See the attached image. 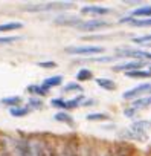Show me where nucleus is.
Masks as SVG:
<instances>
[{
	"mask_svg": "<svg viewBox=\"0 0 151 156\" xmlns=\"http://www.w3.org/2000/svg\"><path fill=\"white\" fill-rule=\"evenodd\" d=\"M28 156H53L55 144H52L44 136H29L26 138Z\"/></svg>",
	"mask_w": 151,
	"mask_h": 156,
	"instance_id": "obj_1",
	"label": "nucleus"
},
{
	"mask_svg": "<svg viewBox=\"0 0 151 156\" xmlns=\"http://www.w3.org/2000/svg\"><path fill=\"white\" fill-rule=\"evenodd\" d=\"M70 8H73L72 2H49V3L22 6V9L26 12H46V11H58V9H70Z\"/></svg>",
	"mask_w": 151,
	"mask_h": 156,
	"instance_id": "obj_2",
	"label": "nucleus"
},
{
	"mask_svg": "<svg viewBox=\"0 0 151 156\" xmlns=\"http://www.w3.org/2000/svg\"><path fill=\"white\" fill-rule=\"evenodd\" d=\"M78 139L77 138H66L60 144L55 145L53 156H78Z\"/></svg>",
	"mask_w": 151,
	"mask_h": 156,
	"instance_id": "obj_3",
	"label": "nucleus"
},
{
	"mask_svg": "<svg viewBox=\"0 0 151 156\" xmlns=\"http://www.w3.org/2000/svg\"><path fill=\"white\" fill-rule=\"evenodd\" d=\"M108 26H112V23L104 19H89V20H81L77 29L83 32H95V31H99Z\"/></svg>",
	"mask_w": 151,
	"mask_h": 156,
	"instance_id": "obj_4",
	"label": "nucleus"
},
{
	"mask_svg": "<svg viewBox=\"0 0 151 156\" xmlns=\"http://www.w3.org/2000/svg\"><path fill=\"white\" fill-rule=\"evenodd\" d=\"M64 52L70 54V55H96V54H102L104 48L102 46H93V44H87V46H67L64 48Z\"/></svg>",
	"mask_w": 151,
	"mask_h": 156,
	"instance_id": "obj_5",
	"label": "nucleus"
},
{
	"mask_svg": "<svg viewBox=\"0 0 151 156\" xmlns=\"http://www.w3.org/2000/svg\"><path fill=\"white\" fill-rule=\"evenodd\" d=\"M119 139L124 141V142H130V141H139V142H145L148 139V135H143L131 127H127V129H122L119 132Z\"/></svg>",
	"mask_w": 151,
	"mask_h": 156,
	"instance_id": "obj_6",
	"label": "nucleus"
},
{
	"mask_svg": "<svg viewBox=\"0 0 151 156\" xmlns=\"http://www.w3.org/2000/svg\"><path fill=\"white\" fill-rule=\"evenodd\" d=\"M110 156H134V147L130 142H116L110 147Z\"/></svg>",
	"mask_w": 151,
	"mask_h": 156,
	"instance_id": "obj_7",
	"label": "nucleus"
},
{
	"mask_svg": "<svg viewBox=\"0 0 151 156\" xmlns=\"http://www.w3.org/2000/svg\"><path fill=\"white\" fill-rule=\"evenodd\" d=\"M145 67V61H140V60H131V61H127V63H122V64H116L112 67L113 72H133V70H139Z\"/></svg>",
	"mask_w": 151,
	"mask_h": 156,
	"instance_id": "obj_8",
	"label": "nucleus"
},
{
	"mask_svg": "<svg viewBox=\"0 0 151 156\" xmlns=\"http://www.w3.org/2000/svg\"><path fill=\"white\" fill-rule=\"evenodd\" d=\"M149 87H151V83H142V84H139V86H136V87H133V89L124 92V94H122V98H124V100H137V98H140L143 94H148Z\"/></svg>",
	"mask_w": 151,
	"mask_h": 156,
	"instance_id": "obj_9",
	"label": "nucleus"
},
{
	"mask_svg": "<svg viewBox=\"0 0 151 156\" xmlns=\"http://www.w3.org/2000/svg\"><path fill=\"white\" fill-rule=\"evenodd\" d=\"M95 154H96V144L90 141L78 142V156H95Z\"/></svg>",
	"mask_w": 151,
	"mask_h": 156,
	"instance_id": "obj_10",
	"label": "nucleus"
},
{
	"mask_svg": "<svg viewBox=\"0 0 151 156\" xmlns=\"http://www.w3.org/2000/svg\"><path fill=\"white\" fill-rule=\"evenodd\" d=\"M112 9L107 6H98V5H89L81 8V14H92V16H107L110 14Z\"/></svg>",
	"mask_w": 151,
	"mask_h": 156,
	"instance_id": "obj_11",
	"label": "nucleus"
},
{
	"mask_svg": "<svg viewBox=\"0 0 151 156\" xmlns=\"http://www.w3.org/2000/svg\"><path fill=\"white\" fill-rule=\"evenodd\" d=\"M128 107H130V109H133L136 113H139V112H142V110H145V109L151 107V97H140V98L134 100Z\"/></svg>",
	"mask_w": 151,
	"mask_h": 156,
	"instance_id": "obj_12",
	"label": "nucleus"
},
{
	"mask_svg": "<svg viewBox=\"0 0 151 156\" xmlns=\"http://www.w3.org/2000/svg\"><path fill=\"white\" fill-rule=\"evenodd\" d=\"M80 22H81V19L73 17V16H60V17H57V19L53 20L55 25H61V26H75V28L80 25Z\"/></svg>",
	"mask_w": 151,
	"mask_h": 156,
	"instance_id": "obj_13",
	"label": "nucleus"
},
{
	"mask_svg": "<svg viewBox=\"0 0 151 156\" xmlns=\"http://www.w3.org/2000/svg\"><path fill=\"white\" fill-rule=\"evenodd\" d=\"M130 127L143 133V135H148V130L151 129V121L149 119H139V121H134Z\"/></svg>",
	"mask_w": 151,
	"mask_h": 156,
	"instance_id": "obj_14",
	"label": "nucleus"
},
{
	"mask_svg": "<svg viewBox=\"0 0 151 156\" xmlns=\"http://www.w3.org/2000/svg\"><path fill=\"white\" fill-rule=\"evenodd\" d=\"M131 17L134 19H151V5H143V6H139L136 8L133 12H131Z\"/></svg>",
	"mask_w": 151,
	"mask_h": 156,
	"instance_id": "obj_15",
	"label": "nucleus"
},
{
	"mask_svg": "<svg viewBox=\"0 0 151 156\" xmlns=\"http://www.w3.org/2000/svg\"><path fill=\"white\" fill-rule=\"evenodd\" d=\"M61 83H63V76H61V75H53V76L46 78L41 86L46 87L47 90H50L52 87H58V86H61Z\"/></svg>",
	"mask_w": 151,
	"mask_h": 156,
	"instance_id": "obj_16",
	"label": "nucleus"
},
{
	"mask_svg": "<svg viewBox=\"0 0 151 156\" xmlns=\"http://www.w3.org/2000/svg\"><path fill=\"white\" fill-rule=\"evenodd\" d=\"M22 103H23V98L19 97V95H15V97H6V98L0 100V104H3V106H6L9 109L19 107V106H22Z\"/></svg>",
	"mask_w": 151,
	"mask_h": 156,
	"instance_id": "obj_17",
	"label": "nucleus"
},
{
	"mask_svg": "<svg viewBox=\"0 0 151 156\" xmlns=\"http://www.w3.org/2000/svg\"><path fill=\"white\" fill-rule=\"evenodd\" d=\"M83 101H84V97H83V95H78V97H75V98H72V100L64 101L63 109H64V112H66V110H72V109H77L78 106L83 104Z\"/></svg>",
	"mask_w": 151,
	"mask_h": 156,
	"instance_id": "obj_18",
	"label": "nucleus"
},
{
	"mask_svg": "<svg viewBox=\"0 0 151 156\" xmlns=\"http://www.w3.org/2000/svg\"><path fill=\"white\" fill-rule=\"evenodd\" d=\"M96 84L99 87H102L104 90H115L116 89V83L113 80H110V78H96Z\"/></svg>",
	"mask_w": 151,
	"mask_h": 156,
	"instance_id": "obj_19",
	"label": "nucleus"
},
{
	"mask_svg": "<svg viewBox=\"0 0 151 156\" xmlns=\"http://www.w3.org/2000/svg\"><path fill=\"white\" fill-rule=\"evenodd\" d=\"M29 112H31V109H29L28 106H19V107L9 109L11 116H15V118H23V116H26Z\"/></svg>",
	"mask_w": 151,
	"mask_h": 156,
	"instance_id": "obj_20",
	"label": "nucleus"
},
{
	"mask_svg": "<svg viewBox=\"0 0 151 156\" xmlns=\"http://www.w3.org/2000/svg\"><path fill=\"white\" fill-rule=\"evenodd\" d=\"M92 78H93V72L87 67H83L77 72V80L78 81H90Z\"/></svg>",
	"mask_w": 151,
	"mask_h": 156,
	"instance_id": "obj_21",
	"label": "nucleus"
},
{
	"mask_svg": "<svg viewBox=\"0 0 151 156\" xmlns=\"http://www.w3.org/2000/svg\"><path fill=\"white\" fill-rule=\"evenodd\" d=\"M26 90H28L29 94H32V95H38V97H44V95L49 94V90H47L46 87L40 86V84H31V86H28Z\"/></svg>",
	"mask_w": 151,
	"mask_h": 156,
	"instance_id": "obj_22",
	"label": "nucleus"
},
{
	"mask_svg": "<svg viewBox=\"0 0 151 156\" xmlns=\"http://www.w3.org/2000/svg\"><path fill=\"white\" fill-rule=\"evenodd\" d=\"M23 23L20 22H9V23H2L0 25V32H9V31H17L22 29Z\"/></svg>",
	"mask_w": 151,
	"mask_h": 156,
	"instance_id": "obj_23",
	"label": "nucleus"
},
{
	"mask_svg": "<svg viewBox=\"0 0 151 156\" xmlns=\"http://www.w3.org/2000/svg\"><path fill=\"white\" fill-rule=\"evenodd\" d=\"M55 121L58 122H64V124H69V126H73V118L67 113V112H58L55 116H53Z\"/></svg>",
	"mask_w": 151,
	"mask_h": 156,
	"instance_id": "obj_24",
	"label": "nucleus"
},
{
	"mask_svg": "<svg viewBox=\"0 0 151 156\" xmlns=\"http://www.w3.org/2000/svg\"><path fill=\"white\" fill-rule=\"evenodd\" d=\"M128 78H151V72L146 69H139V70H133L125 73Z\"/></svg>",
	"mask_w": 151,
	"mask_h": 156,
	"instance_id": "obj_25",
	"label": "nucleus"
},
{
	"mask_svg": "<svg viewBox=\"0 0 151 156\" xmlns=\"http://www.w3.org/2000/svg\"><path fill=\"white\" fill-rule=\"evenodd\" d=\"M131 26H136V28H151V19H134L128 23Z\"/></svg>",
	"mask_w": 151,
	"mask_h": 156,
	"instance_id": "obj_26",
	"label": "nucleus"
},
{
	"mask_svg": "<svg viewBox=\"0 0 151 156\" xmlns=\"http://www.w3.org/2000/svg\"><path fill=\"white\" fill-rule=\"evenodd\" d=\"M118 58H121L119 55H110V57H104V55H101V57H90V58H87L86 61H95V63H110V61H115V60H118Z\"/></svg>",
	"mask_w": 151,
	"mask_h": 156,
	"instance_id": "obj_27",
	"label": "nucleus"
},
{
	"mask_svg": "<svg viewBox=\"0 0 151 156\" xmlns=\"http://www.w3.org/2000/svg\"><path fill=\"white\" fill-rule=\"evenodd\" d=\"M86 119L87 121H110V115H107V113H89L87 116H86Z\"/></svg>",
	"mask_w": 151,
	"mask_h": 156,
	"instance_id": "obj_28",
	"label": "nucleus"
},
{
	"mask_svg": "<svg viewBox=\"0 0 151 156\" xmlns=\"http://www.w3.org/2000/svg\"><path fill=\"white\" fill-rule=\"evenodd\" d=\"M133 43H136V44H143V46L151 48V34L142 35V37H134V38H133Z\"/></svg>",
	"mask_w": 151,
	"mask_h": 156,
	"instance_id": "obj_29",
	"label": "nucleus"
},
{
	"mask_svg": "<svg viewBox=\"0 0 151 156\" xmlns=\"http://www.w3.org/2000/svg\"><path fill=\"white\" fill-rule=\"evenodd\" d=\"M63 92H83V87L80 83H69L63 87Z\"/></svg>",
	"mask_w": 151,
	"mask_h": 156,
	"instance_id": "obj_30",
	"label": "nucleus"
},
{
	"mask_svg": "<svg viewBox=\"0 0 151 156\" xmlns=\"http://www.w3.org/2000/svg\"><path fill=\"white\" fill-rule=\"evenodd\" d=\"M20 37L19 35H11V37H0V46H3V44H12L15 41H19Z\"/></svg>",
	"mask_w": 151,
	"mask_h": 156,
	"instance_id": "obj_31",
	"label": "nucleus"
},
{
	"mask_svg": "<svg viewBox=\"0 0 151 156\" xmlns=\"http://www.w3.org/2000/svg\"><path fill=\"white\" fill-rule=\"evenodd\" d=\"M95 156H110V145H96Z\"/></svg>",
	"mask_w": 151,
	"mask_h": 156,
	"instance_id": "obj_32",
	"label": "nucleus"
},
{
	"mask_svg": "<svg viewBox=\"0 0 151 156\" xmlns=\"http://www.w3.org/2000/svg\"><path fill=\"white\" fill-rule=\"evenodd\" d=\"M28 107H29V109H41V107H43V101H41L40 98H29Z\"/></svg>",
	"mask_w": 151,
	"mask_h": 156,
	"instance_id": "obj_33",
	"label": "nucleus"
},
{
	"mask_svg": "<svg viewBox=\"0 0 151 156\" xmlns=\"http://www.w3.org/2000/svg\"><path fill=\"white\" fill-rule=\"evenodd\" d=\"M38 66L43 69H53V67H57V63L55 61H40Z\"/></svg>",
	"mask_w": 151,
	"mask_h": 156,
	"instance_id": "obj_34",
	"label": "nucleus"
},
{
	"mask_svg": "<svg viewBox=\"0 0 151 156\" xmlns=\"http://www.w3.org/2000/svg\"><path fill=\"white\" fill-rule=\"evenodd\" d=\"M93 103H95L93 100H84L81 106H84V107H87V106H93Z\"/></svg>",
	"mask_w": 151,
	"mask_h": 156,
	"instance_id": "obj_35",
	"label": "nucleus"
},
{
	"mask_svg": "<svg viewBox=\"0 0 151 156\" xmlns=\"http://www.w3.org/2000/svg\"><path fill=\"white\" fill-rule=\"evenodd\" d=\"M148 97H151V87H149V90H148Z\"/></svg>",
	"mask_w": 151,
	"mask_h": 156,
	"instance_id": "obj_36",
	"label": "nucleus"
},
{
	"mask_svg": "<svg viewBox=\"0 0 151 156\" xmlns=\"http://www.w3.org/2000/svg\"><path fill=\"white\" fill-rule=\"evenodd\" d=\"M146 70H149V72H151V66H148V69H146Z\"/></svg>",
	"mask_w": 151,
	"mask_h": 156,
	"instance_id": "obj_37",
	"label": "nucleus"
},
{
	"mask_svg": "<svg viewBox=\"0 0 151 156\" xmlns=\"http://www.w3.org/2000/svg\"><path fill=\"white\" fill-rule=\"evenodd\" d=\"M148 60H151V54H149V57H148Z\"/></svg>",
	"mask_w": 151,
	"mask_h": 156,
	"instance_id": "obj_38",
	"label": "nucleus"
}]
</instances>
